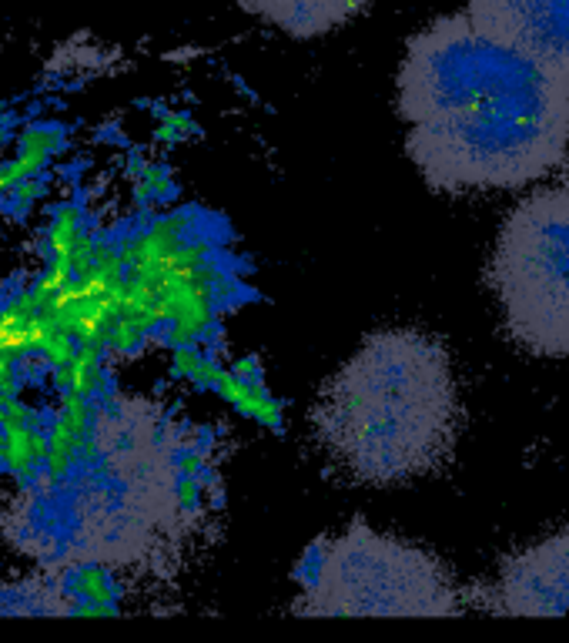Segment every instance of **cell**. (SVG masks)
<instances>
[{
  "label": "cell",
  "instance_id": "3957f363",
  "mask_svg": "<svg viewBox=\"0 0 569 643\" xmlns=\"http://www.w3.org/2000/svg\"><path fill=\"white\" fill-rule=\"evenodd\" d=\"M298 617H459L466 593L439 556L355 520L295 566Z\"/></svg>",
  "mask_w": 569,
  "mask_h": 643
},
{
  "label": "cell",
  "instance_id": "5bb4252c",
  "mask_svg": "<svg viewBox=\"0 0 569 643\" xmlns=\"http://www.w3.org/2000/svg\"><path fill=\"white\" fill-rule=\"evenodd\" d=\"M77 339L67 329H57L51 339L44 342V349L37 352L44 359V366L51 369V366H71L74 362V355H77V345H74Z\"/></svg>",
  "mask_w": 569,
  "mask_h": 643
},
{
  "label": "cell",
  "instance_id": "8fae6325",
  "mask_svg": "<svg viewBox=\"0 0 569 643\" xmlns=\"http://www.w3.org/2000/svg\"><path fill=\"white\" fill-rule=\"evenodd\" d=\"M71 593L77 600H98V603H114L118 590L108 577V570L98 563H84L81 570L71 577Z\"/></svg>",
  "mask_w": 569,
  "mask_h": 643
},
{
  "label": "cell",
  "instance_id": "6da1fadb",
  "mask_svg": "<svg viewBox=\"0 0 569 643\" xmlns=\"http://www.w3.org/2000/svg\"><path fill=\"white\" fill-rule=\"evenodd\" d=\"M395 94L412 165L446 195L526 188L569 155V71L469 11L409 37Z\"/></svg>",
  "mask_w": 569,
  "mask_h": 643
},
{
  "label": "cell",
  "instance_id": "4fadbf2b",
  "mask_svg": "<svg viewBox=\"0 0 569 643\" xmlns=\"http://www.w3.org/2000/svg\"><path fill=\"white\" fill-rule=\"evenodd\" d=\"M74 278V265L71 258H51V262L44 265V272L37 275V282L31 285L34 295H37V305H41V312L47 309V302H51V295H57L64 289L67 282Z\"/></svg>",
  "mask_w": 569,
  "mask_h": 643
},
{
  "label": "cell",
  "instance_id": "ac0fdd59",
  "mask_svg": "<svg viewBox=\"0 0 569 643\" xmlns=\"http://www.w3.org/2000/svg\"><path fill=\"white\" fill-rule=\"evenodd\" d=\"M4 426H37V412L27 406L21 396H14V399H7ZM4 426H0V429H4Z\"/></svg>",
  "mask_w": 569,
  "mask_h": 643
},
{
  "label": "cell",
  "instance_id": "7402d4cb",
  "mask_svg": "<svg viewBox=\"0 0 569 643\" xmlns=\"http://www.w3.org/2000/svg\"><path fill=\"white\" fill-rule=\"evenodd\" d=\"M111 342H114V349H121V352L131 349V345H134V329L128 322H118V325H114V332H111Z\"/></svg>",
  "mask_w": 569,
  "mask_h": 643
},
{
  "label": "cell",
  "instance_id": "d6986e66",
  "mask_svg": "<svg viewBox=\"0 0 569 643\" xmlns=\"http://www.w3.org/2000/svg\"><path fill=\"white\" fill-rule=\"evenodd\" d=\"M21 386H24V379H21V362L0 359V392L14 399V396H21Z\"/></svg>",
  "mask_w": 569,
  "mask_h": 643
},
{
  "label": "cell",
  "instance_id": "ffe728a7",
  "mask_svg": "<svg viewBox=\"0 0 569 643\" xmlns=\"http://www.w3.org/2000/svg\"><path fill=\"white\" fill-rule=\"evenodd\" d=\"M74 617H118L114 603H98V600H77L71 607Z\"/></svg>",
  "mask_w": 569,
  "mask_h": 643
},
{
  "label": "cell",
  "instance_id": "5b68a950",
  "mask_svg": "<svg viewBox=\"0 0 569 643\" xmlns=\"http://www.w3.org/2000/svg\"><path fill=\"white\" fill-rule=\"evenodd\" d=\"M466 603L496 617H569V526L503 560Z\"/></svg>",
  "mask_w": 569,
  "mask_h": 643
},
{
  "label": "cell",
  "instance_id": "ba28073f",
  "mask_svg": "<svg viewBox=\"0 0 569 643\" xmlns=\"http://www.w3.org/2000/svg\"><path fill=\"white\" fill-rule=\"evenodd\" d=\"M34 426H4L0 429V466L11 473L17 483H31L41 463L34 459Z\"/></svg>",
  "mask_w": 569,
  "mask_h": 643
},
{
  "label": "cell",
  "instance_id": "9a60e30c",
  "mask_svg": "<svg viewBox=\"0 0 569 643\" xmlns=\"http://www.w3.org/2000/svg\"><path fill=\"white\" fill-rule=\"evenodd\" d=\"M64 406H61V419L74 429L77 436H88L91 429V399L77 396V392H64Z\"/></svg>",
  "mask_w": 569,
  "mask_h": 643
},
{
  "label": "cell",
  "instance_id": "7c38bea8",
  "mask_svg": "<svg viewBox=\"0 0 569 643\" xmlns=\"http://www.w3.org/2000/svg\"><path fill=\"white\" fill-rule=\"evenodd\" d=\"M67 145V134L57 124H27L17 134V151H47V155H61Z\"/></svg>",
  "mask_w": 569,
  "mask_h": 643
},
{
  "label": "cell",
  "instance_id": "9c48e42d",
  "mask_svg": "<svg viewBox=\"0 0 569 643\" xmlns=\"http://www.w3.org/2000/svg\"><path fill=\"white\" fill-rule=\"evenodd\" d=\"M81 222H84V215H81V208H77V205L54 208V218H51V225H47V235H44L47 255H51V258H71L74 242L84 235L81 232Z\"/></svg>",
  "mask_w": 569,
  "mask_h": 643
},
{
  "label": "cell",
  "instance_id": "7a4b0ae2",
  "mask_svg": "<svg viewBox=\"0 0 569 643\" xmlns=\"http://www.w3.org/2000/svg\"><path fill=\"white\" fill-rule=\"evenodd\" d=\"M315 443L362 486H402L446 466L462 429L452 355L439 335L379 329L318 389Z\"/></svg>",
  "mask_w": 569,
  "mask_h": 643
},
{
  "label": "cell",
  "instance_id": "277c9868",
  "mask_svg": "<svg viewBox=\"0 0 569 643\" xmlns=\"http://www.w3.org/2000/svg\"><path fill=\"white\" fill-rule=\"evenodd\" d=\"M486 278L509 339L543 359H569V175L509 211Z\"/></svg>",
  "mask_w": 569,
  "mask_h": 643
},
{
  "label": "cell",
  "instance_id": "2e32d148",
  "mask_svg": "<svg viewBox=\"0 0 569 643\" xmlns=\"http://www.w3.org/2000/svg\"><path fill=\"white\" fill-rule=\"evenodd\" d=\"M47 181L41 175H34V178H24L21 185H17L11 191V205H14V218H27V211H31L37 201L47 198Z\"/></svg>",
  "mask_w": 569,
  "mask_h": 643
},
{
  "label": "cell",
  "instance_id": "44dd1931",
  "mask_svg": "<svg viewBox=\"0 0 569 643\" xmlns=\"http://www.w3.org/2000/svg\"><path fill=\"white\" fill-rule=\"evenodd\" d=\"M47 376H51V386H54V389L71 392V379H74L71 366H51V369H47Z\"/></svg>",
  "mask_w": 569,
  "mask_h": 643
},
{
  "label": "cell",
  "instance_id": "30bf717a",
  "mask_svg": "<svg viewBox=\"0 0 569 643\" xmlns=\"http://www.w3.org/2000/svg\"><path fill=\"white\" fill-rule=\"evenodd\" d=\"M47 165H51L47 151H17V158L0 165V195H11L24 178L44 175Z\"/></svg>",
  "mask_w": 569,
  "mask_h": 643
},
{
  "label": "cell",
  "instance_id": "52a82bcc",
  "mask_svg": "<svg viewBox=\"0 0 569 643\" xmlns=\"http://www.w3.org/2000/svg\"><path fill=\"white\" fill-rule=\"evenodd\" d=\"M235 4L288 37L308 41L345 27L365 11L369 0H235Z\"/></svg>",
  "mask_w": 569,
  "mask_h": 643
},
{
  "label": "cell",
  "instance_id": "603a6c76",
  "mask_svg": "<svg viewBox=\"0 0 569 643\" xmlns=\"http://www.w3.org/2000/svg\"><path fill=\"white\" fill-rule=\"evenodd\" d=\"M7 399H11V396H4V392H0V426H4V416H7Z\"/></svg>",
  "mask_w": 569,
  "mask_h": 643
},
{
  "label": "cell",
  "instance_id": "e0dca14e",
  "mask_svg": "<svg viewBox=\"0 0 569 643\" xmlns=\"http://www.w3.org/2000/svg\"><path fill=\"white\" fill-rule=\"evenodd\" d=\"M94 252H98V245H94L88 235H81V238H77V242H74V252H71L74 275H88L91 268L98 265V262H94Z\"/></svg>",
  "mask_w": 569,
  "mask_h": 643
},
{
  "label": "cell",
  "instance_id": "8992f818",
  "mask_svg": "<svg viewBox=\"0 0 569 643\" xmlns=\"http://www.w3.org/2000/svg\"><path fill=\"white\" fill-rule=\"evenodd\" d=\"M469 17L569 71V0H466Z\"/></svg>",
  "mask_w": 569,
  "mask_h": 643
}]
</instances>
